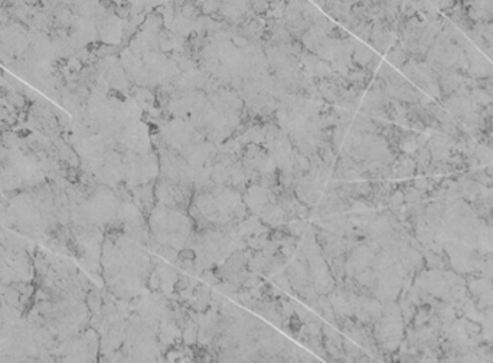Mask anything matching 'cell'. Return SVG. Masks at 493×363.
Returning <instances> with one entry per match:
<instances>
[{"label": "cell", "instance_id": "cell-33", "mask_svg": "<svg viewBox=\"0 0 493 363\" xmlns=\"http://www.w3.org/2000/svg\"><path fill=\"white\" fill-rule=\"evenodd\" d=\"M385 58H387V62L391 64L394 68L401 69V68L408 62V60H410V55H408L407 49L402 47L401 42L397 40L396 44H394V45L387 51Z\"/></svg>", "mask_w": 493, "mask_h": 363}, {"label": "cell", "instance_id": "cell-6", "mask_svg": "<svg viewBox=\"0 0 493 363\" xmlns=\"http://www.w3.org/2000/svg\"><path fill=\"white\" fill-rule=\"evenodd\" d=\"M101 277L104 288L117 300L130 301L147 290L145 278L110 238L103 244Z\"/></svg>", "mask_w": 493, "mask_h": 363}, {"label": "cell", "instance_id": "cell-35", "mask_svg": "<svg viewBox=\"0 0 493 363\" xmlns=\"http://www.w3.org/2000/svg\"><path fill=\"white\" fill-rule=\"evenodd\" d=\"M411 156L416 162L417 173H421V175L429 173L431 162H433V156H431V151L429 150V147L426 145L418 147L414 153H411Z\"/></svg>", "mask_w": 493, "mask_h": 363}, {"label": "cell", "instance_id": "cell-39", "mask_svg": "<svg viewBox=\"0 0 493 363\" xmlns=\"http://www.w3.org/2000/svg\"><path fill=\"white\" fill-rule=\"evenodd\" d=\"M372 27H374V22H371V21L362 22L352 34H354L359 40L365 42V44H368L371 39V35H372Z\"/></svg>", "mask_w": 493, "mask_h": 363}, {"label": "cell", "instance_id": "cell-37", "mask_svg": "<svg viewBox=\"0 0 493 363\" xmlns=\"http://www.w3.org/2000/svg\"><path fill=\"white\" fill-rule=\"evenodd\" d=\"M0 138H2V146H5L6 149H19V150H22V149L26 147L25 137H22L15 130L3 132L2 136H0Z\"/></svg>", "mask_w": 493, "mask_h": 363}, {"label": "cell", "instance_id": "cell-42", "mask_svg": "<svg viewBox=\"0 0 493 363\" xmlns=\"http://www.w3.org/2000/svg\"><path fill=\"white\" fill-rule=\"evenodd\" d=\"M267 2H269V5H272V3H276V2H278V0H267Z\"/></svg>", "mask_w": 493, "mask_h": 363}, {"label": "cell", "instance_id": "cell-40", "mask_svg": "<svg viewBox=\"0 0 493 363\" xmlns=\"http://www.w3.org/2000/svg\"><path fill=\"white\" fill-rule=\"evenodd\" d=\"M248 2H250L251 10L254 12L256 15H258V16H264L265 13L269 12V9H270V5H269V2H267V0H248Z\"/></svg>", "mask_w": 493, "mask_h": 363}, {"label": "cell", "instance_id": "cell-8", "mask_svg": "<svg viewBox=\"0 0 493 363\" xmlns=\"http://www.w3.org/2000/svg\"><path fill=\"white\" fill-rule=\"evenodd\" d=\"M47 182L38 163L19 149H6L0 145V192L32 189Z\"/></svg>", "mask_w": 493, "mask_h": 363}, {"label": "cell", "instance_id": "cell-3", "mask_svg": "<svg viewBox=\"0 0 493 363\" xmlns=\"http://www.w3.org/2000/svg\"><path fill=\"white\" fill-rule=\"evenodd\" d=\"M188 214L196 229L235 225L251 215L241 190L214 185L195 190Z\"/></svg>", "mask_w": 493, "mask_h": 363}, {"label": "cell", "instance_id": "cell-22", "mask_svg": "<svg viewBox=\"0 0 493 363\" xmlns=\"http://www.w3.org/2000/svg\"><path fill=\"white\" fill-rule=\"evenodd\" d=\"M243 199L247 205L248 212L251 215L258 216L264 211V209H267L272 203H274L278 198H277V193L273 189L250 184L243 190Z\"/></svg>", "mask_w": 493, "mask_h": 363}, {"label": "cell", "instance_id": "cell-10", "mask_svg": "<svg viewBox=\"0 0 493 363\" xmlns=\"http://www.w3.org/2000/svg\"><path fill=\"white\" fill-rule=\"evenodd\" d=\"M121 351L128 362H165L158 329L145 323L133 312L125 318Z\"/></svg>", "mask_w": 493, "mask_h": 363}, {"label": "cell", "instance_id": "cell-34", "mask_svg": "<svg viewBox=\"0 0 493 363\" xmlns=\"http://www.w3.org/2000/svg\"><path fill=\"white\" fill-rule=\"evenodd\" d=\"M350 8H352L350 5L339 2V0H326V3L323 5L322 9L325 12V15H329L333 21L337 22V25H339L350 12Z\"/></svg>", "mask_w": 493, "mask_h": 363}, {"label": "cell", "instance_id": "cell-5", "mask_svg": "<svg viewBox=\"0 0 493 363\" xmlns=\"http://www.w3.org/2000/svg\"><path fill=\"white\" fill-rule=\"evenodd\" d=\"M67 193L71 202V223L106 228L116 219L120 199L116 190L98 184L91 189L80 184H68Z\"/></svg>", "mask_w": 493, "mask_h": 363}, {"label": "cell", "instance_id": "cell-9", "mask_svg": "<svg viewBox=\"0 0 493 363\" xmlns=\"http://www.w3.org/2000/svg\"><path fill=\"white\" fill-rule=\"evenodd\" d=\"M147 219L152 240L176 249L188 248L196 231L191 215L178 209L154 206Z\"/></svg>", "mask_w": 493, "mask_h": 363}, {"label": "cell", "instance_id": "cell-43", "mask_svg": "<svg viewBox=\"0 0 493 363\" xmlns=\"http://www.w3.org/2000/svg\"><path fill=\"white\" fill-rule=\"evenodd\" d=\"M285 2H286V3H289V2H290V0H285Z\"/></svg>", "mask_w": 493, "mask_h": 363}, {"label": "cell", "instance_id": "cell-12", "mask_svg": "<svg viewBox=\"0 0 493 363\" xmlns=\"http://www.w3.org/2000/svg\"><path fill=\"white\" fill-rule=\"evenodd\" d=\"M404 320L397 301L384 304V312L372 326L374 339L384 356H391L398 351L404 340Z\"/></svg>", "mask_w": 493, "mask_h": 363}, {"label": "cell", "instance_id": "cell-1", "mask_svg": "<svg viewBox=\"0 0 493 363\" xmlns=\"http://www.w3.org/2000/svg\"><path fill=\"white\" fill-rule=\"evenodd\" d=\"M9 202L8 227L39 245H45L49 236L62 227L55 215L53 192L48 180L19 192Z\"/></svg>", "mask_w": 493, "mask_h": 363}, {"label": "cell", "instance_id": "cell-17", "mask_svg": "<svg viewBox=\"0 0 493 363\" xmlns=\"http://www.w3.org/2000/svg\"><path fill=\"white\" fill-rule=\"evenodd\" d=\"M26 325L29 327L32 338L39 349V362H55L53 359V352L56 351V347L60 345V340L56 339L55 334L52 333V330L48 327L45 318L42 317L36 310L31 309L29 313L25 316Z\"/></svg>", "mask_w": 493, "mask_h": 363}, {"label": "cell", "instance_id": "cell-28", "mask_svg": "<svg viewBox=\"0 0 493 363\" xmlns=\"http://www.w3.org/2000/svg\"><path fill=\"white\" fill-rule=\"evenodd\" d=\"M130 193H132V201L134 202V205L146 216H149L150 212L153 211V208L156 206V202H154V182L133 186V188H130Z\"/></svg>", "mask_w": 493, "mask_h": 363}, {"label": "cell", "instance_id": "cell-20", "mask_svg": "<svg viewBox=\"0 0 493 363\" xmlns=\"http://www.w3.org/2000/svg\"><path fill=\"white\" fill-rule=\"evenodd\" d=\"M53 110L44 108V107H40L36 103H32L31 107H29V111H27L26 125L32 132L39 133L42 136H47V137L52 138V140L56 137H61L62 136V129H61L58 120H56V117L53 114Z\"/></svg>", "mask_w": 493, "mask_h": 363}, {"label": "cell", "instance_id": "cell-24", "mask_svg": "<svg viewBox=\"0 0 493 363\" xmlns=\"http://www.w3.org/2000/svg\"><path fill=\"white\" fill-rule=\"evenodd\" d=\"M323 346L326 351V360L329 362H346L344 351V334L336 326L323 323Z\"/></svg>", "mask_w": 493, "mask_h": 363}, {"label": "cell", "instance_id": "cell-4", "mask_svg": "<svg viewBox=\"0 0 493 363\" xmlns=\"http://www.w3.org/2000/svg\"><path fill=\"white\" fill-rule=\"evenodd\" d=\"M34 255L35 286H49L61 288L78 299H86L95 283L81 271L78 265L62 254L52 253L39 245Z\"/></svg>", "mask_w": 493, "mask_h": 363}, {"label": "cell", "instance_id": "cell-29", "mask_svg": "<svg viewBox=\"0 0 493 363\" xmlns=\"http://www.w3.org/2000/svg\"><path fill=\"white\" fill-rule=\"evenodd\" d=\"M211 303H213V288H211V286L200 281V284L196 286L193 296L189 300V303L187 304V307L191 310L204 313L209 309Z\"/></svg>", "mask_w": 493, "mask_h": 363}, {"label": "cell", "instance_id": "cell-26", "mask_svg": "<svg viewBox=\"0 0 493 363\" xmlns=\"http://www.w3.org/2000/svg\"><path fill=\"white\" fill-rule=\"evenodd\" d=\"M0 244H2L5 249L12 251V253H22V251H26V253L31 254H34L39 247L38 242L26 238V236L18 234L9 227H0Z\"/></svg>", "mask_w": 493, "mask_h": 363}, {"label": "cell", "instance_id": "cell-41", "mask_svg": "<svg viewBox=\"0 0 493 363\" xmlns=\"http://www.w3.org/2000/svg\"><path fill=\"white\" fill-rule=\"evenodd\" d=\"M9 201L6 198L0 199V227H8V209Z\"/></svg>", "mask_w": 493, "mask_h": 363}, {"label": "cell", "instance_id": "cell-36", "mask_svg": "<svg viewBox=\"0 0 493 363\" xmlns=\"http://www.w3.org/2000/svg\"><path fill=\"white\" fill-rule=\"evenodd\" d=\"M198 330L200 326L196 323V320L191 317L187 318V322L182 326V343L188 346H196L198 345Z\"/></svg>", "mask_w": 493, "mask_h": 363}, {"label": "cell", "instance_id": "cell-19", "mask_svg": "<svg viewBox=\"0 0 493 363\" xmlns=\"http://www.w3.org/2000/svg\"><path fill=\"white\" fill-rule=\"evenodd\" d=\"M153 268L147 278L146 288L154 292H163L171 296L175 291V284L180 275V270L175 264L167 262L166 260L153 254Z\"/></svg>", "mask_w": 493, "mask_h": 363}, {"label": "cell", "instance_id": "cell-13", "mask_svg": "<svg viewBox=\"0 0 493 363\" xmlns=\"http://www.w3.org/2000/svg\"><path fill=\"white\" fill-rule=\"evenodd\" d=\"M100 358V336L97 330L87 327L74 336L60 342L53 352L55 362L95 363Z\"/></svg>", "mask_w": 493, "mask_h": 363}, {"label": "cell", "instance_id": "cell-23", "mask_svg": "<svg viewBox=\"0 0 493 363\" xmlns=\"http://www.w3.org/2000/svg\"><path fill=\"white\" fill-rule=\"evenodd\" d=\"M398 40V26L387 22L385 19L375 21L372 35L368 45L372 47L379 55H385L387 51Z\"/></svg>", "mask_w": 493, "mask_h": 363}, {"label": "cell", "instance_id": "cell-38", "mask_svg": "<svg viewBox=\"0 0 493 363\" xmlns=\"http://www.w3.org/2000/svg\"><path fill=\"white\" fill-rule=\"evenodd\" d=\"M200 280H201L202 283L211 286V287H214V288H215L218 284L222 283V278H221V275H219L217 267H215V268L204 270L202 274H201V277H200Z\"/></svg>", "mask_w": 493, "mask_h": 363}, {"label": "cell", "instance_id": "cell-7", "mask_svg": "<svg viewBox=\"0 0 493 363\" xmlns=\"http://www.w3.org/2000/svg\"><path fill=\"white\" fill-rule=\"evenodd\" d=\"M188 248L193 249L196 255V268L201 277L204 270L219 267L232 253L247 248V245L239 240L235 227L230 225L222 228L196 229Z\"/></svg>", "mask_w": 493, "mask_h": 363}, {"label": "cell", "instance_id": "cell-2", "mask_svg": "<svg viewBox=\"0 0 493 363\" xmlns=\"http://www.w3.org/2000/svg\"><path fill=\"white\" fill-rule=\"evenodd\" d=\"M60 342L90 326L91 313L86 300L49 286H36L34 305Z\"/></svg>", "mask_w": 493, "mask_h": 363}, {"label": "cell", "instance_id": "cell-18", "mask_svg": "<svg viewBox=\"0 0 493 363\" xmlns=\"http://www.w3.org/2000/svg\"><path fill=\"white\" fill-rule=\"evenodd\" d=\"M31 45V29L23 23L10 22L0 27V52L12 58H22Z\"/></svg>", "mask_w": 493, "mask_h": 363}, {"label": "cell", "instance_id": "cell-16", "mask_svg": "<svg viewBox=\"0 0 493 363\" xmlns=\"http://www.w3.org/2000/svg\"><path fill=\"white\" fill-rule=\"evenodd\" d=\"M193 193L195 188L192 185L179 184V182L162 176L154 180V202H156V206L188 212Z\"/></svg>", "mask_w": 493, "mask_h": 363}, {"label": "cell", "instance_id": "cell-11", "mask_svg": "<svg viewBox=\"0 0 493 363\" xmlns=\"http://www.w3.org/2000/svg\"><path fill=\"white\" fill-rule=\"evenodd\" d=\"M106 240L104 229L95 225H75L71 223V258L94 275L101 277V254Z\"/></svg>", "mask_w": 493, "mask_h": 363}, {"label": "cell", "instance_id": "cell-30", "mask_svg": "<svg viewBox=\"0 0 493 363\" xmlns=\"http://www.w3.org/2000/svg\"><path fill=\"white\" fill-rule=\"evenodd\" d=\"M344 351L346 362H376V359L357 345L354 340L344 336Z\"/></svg>", "mask_w": 493, "mask_h": 363}, {"label": "cell", "instance_id": "cell-25", "mask_svg": "<svg viewBox=\"0 0 493 363\" xmlns=\"http://www.w3.org/2000/svg\"><path fill=\"white\" fill-rule=\"evenodd\" d=\"M158 339L165 352L169 347H172L182 342V326L172 314L171 307H169V310L162 317L160 323L158 326Z\"/></svg>", "mask_w": 493, "mask_h": 363}, {"label": "cell", "instance_id": "cell-31", "mask_svg": "<svg viewBox=\"0 0 493 363\" xmlns=\"http://www.w3.org/2000/svg\"><path fill=\"white\" fill-rule=\"evenodd\" d=\"M379 53H376L372 48L362 45L361 42H358V45L355 47L354 52H352V64L358 68H366L370 69L374 60L378 57Z\"/></svg>", "mask_w": 493, "mask_h": 363}, {"label": "cell", "instance_id": "cell-32", "mask_svg": "<svg viewBox=\"0 0 493 363\" xmlns=\"http://www.w3.org/2000/svg\"><path fill=\"white\" fill-rule=\"evenodd\" d=\"M104 295H106V288L104 286H98L95 284L86 296V304L88 307V310L93 314H98L101 312L103 309V304H104Z\"/></svg>", "mask_w": 493, "mask_h": 363}, {"label": "cell", "instance_id": "cell-15", "mask_svg": "<svg viewBox=\"0 0 493 363\" xmlns=\"http://www.w3.org/2000/svg\"><path fill=\"white\" fill-rule=\"evenodd\" d=\"M315 234H316L317 242L322 248L323 257H325V260L329 264L332 275L335 277V280L337 283H342L346 277L345 265H346L348 251L359 240L345 238V236L322 231V229H316V228H315Z\"/></svg>", "mask_w": 493, "mask_h": 363}, {"label": "cell", "instance_id": "cell-14", "mask_svg": "<svg viewBox=\"0 0 493 363\" xmlns=\"http://www.w3.org/2000/svg\"><path fill=\"white\" fill-rule=\"evenodd\" d=\"M123 182L129 188L150 184L160 176V164L156 150L149 153H121Z\"/></svg>", "mask_w": 493, "mask_h": 363}, {"label": "cell", "instance_id": "cell-27", "mask_svg": "<svg viewBox=\"0 0 493 363\" xmlns=\"http://www.w3.org/2000/svg\"><path fill=\"white\" fill-rule=\"evenodd\" d=\"M299 60L304 74L312 79L326 78L333 73V69L328 61L319 58L317 55L307 49H303V52L299 55Z\"/></svg>", "mask_w": 493, "mask_h": 363}, {"label": "cell", "instance_id": "cell-21", "mask_svg": "<svg viewBox=\"0 0 493 363\" xmlns=\"http://www.w3.org/2000/svg\"><path fill=\"white\" fill-rule=\"evenodd\" d=\"M251 249L244 248L238 249L232 253L227 260H225L219 267H217L222 281L231 283L237 287H241L247 275L251 273L248 270V260H250Z\"/></svg>", "mask_w": 493, "mask_h": 363}]
</instances>
